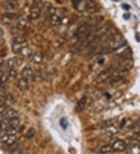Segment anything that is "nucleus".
I'll list each match as a JSON object with an SVG mask.
<instances>
[{
    "label": "nucleus",
    "mask_w": 140,
    "mask_h": 154,
    "mask_svg": "<svg viewBox=\"0 0 140 154\" xmlns=\"http://www.w3.org/2000/svg\"><path fill=\"white\" fill-rule=\"evenodd\" d=\"M121 35L119 34L118 33L115 34L114 36H113L112 37H111V40H110L109 42V48L111 50L113 49H116L117 48H119L120 47V43H121Z\"/></svg>",
    "instance_id": "nucleus-1"
},
{
    "label": "nucleus",
    "mask_w": 140,
    "mask_h": 154,
    "mask_svg": "<svg viewBox=\"0 0 140 154\" xmlns=\"http://www.w3.org/2000/svg\"><path fill=\"white\" fill-rule=\"evenodd\" d=\"M112 150L116 152H122L126 149L125 142L123 140H116L112 144Z\"/></svg>",
    "instance_id": "nucleus-2"
},
{
    "label": "nucleus",
    "mask_w": 140,
    "mask_h": 154,
    "mask_svg": "<svg viewBox=\"0 0 140 154\" xmlns=\"http://www.w3.org/2000/svg\"><path fill=\"white\" fill-rule=\"evenodd\" d=\"M134 65V62L133 60L128 58V59H125L119 65V69L118 70H123V71H128L133 67Z\"/></svg>",
    "instance_id": "nucleus-3"
},
{
    "label": "nucleus",
    "mask_w": 140,
    "mask_h": 154,
    "mask_svg": "<svg viewBox=\"0 0 140 154\" xmlns=\"http://www.w3.org/2000/svg\"><path fill=\"white\" fill-rule=\"evenodd\" d=\"M111 76V73L110 69L104 70V71L101 72V73H100L99 76L97 77L96 81L97 82V83H103V82L106 81Z\"/></svg>",
    "instance_id": "nucleus-4"
},
{
    "label": "nucleus",
    "mask_w": 140,
    "mask_h": 154,
    "mask_svg": "<svg viewBox=\"0 0 140 154\" xmlns=\"http://www.w3.org/2000/svg\"><path fill=\"white\" fill-rule=\"evenodd\" d=\"M33 75H34V72H33L32 69L30 65H27L26 67L23 68V71H22V76L23 78L26 79H33Z\"/></svg>",
    "instance_id": "nucleus-5"
},
{
    "label": "nucleus",
    "mask_w": 140,
    "mask_h": 154,
    "mask_svg": "<svg viewBox=\"0 0 140 154\" xmlns=\"http://www.w3.org/2000/svg\"><path fill=\"white\" fill-rule=\"evenodd\" d=\"M15 18V14L12 13H4L1 17V22L4 24H8L11 22L13 19Z\"/></svg>",
    "instance_id": "nucleus-6"
},
{
    "label": "nucleus",
    "mask_w": 140,
    "mask_h": 154,
    "mask_svg": "<svg viewBox=\"0 0 140 154\" xmlns=\"http://www.w3.org/2000/svg\"><path fill=\"white\" fill-rule=\"evenodd\" d=\"M41 14V9H39L38 7L33 6L31 7V9L30 10V17L32 20H36L40 16Z\"/></svg>",
    "instance_id": "nucleus-7"
},
{
    "label": "nucleus",
    "mask_w": 140,
    "mask_h": 154,
    "mask_svg": "<svg viewBox=\"0 0 140 154\" xmlns=\"http://www.w3.org/2000/svg\"><path fill=\"white\" fill-rule=\"evenodd\" d=\"M20 55L23 58H29L30 57H32L33 54H32V51H31V49L29 48V47L26 46L24 48L21 49L20 51Z\"/></svg>",
    "instance_id": "nucleus-8"
},
{
    "label": "nucleus",
    "mask_w": 140,
    "mask_h": 154,
    "mask_svg": "<svg viewBox=\"0 0 140 154\" xmlns=\"http://www.w3.org/2000/svg\"><path fill=\"white\" fill-rule=\"evenodd\" d=\"M3 117L5 118L6 119H11L13 118H16L17 117V112L13 109H11V108H9V109H6L5 111V112L3 113Z\"/></svg>",
    "instance_id": "nucleus-9"
},
{
    "label": "nucleus",
    "mask_w": 140,
    "mask_h": 154,
    "mask_svg": "<svg viewBox=\"0 0 140 154\" xmlns=\"http://www.w3.org/2000/svg\"><path fill=\"white\" fill-rule=\"evenodd\" d=\"M17 87H18L20 90H26L28 89V80L24 79V78H21L18 80L17 83Z\"/></svg>",
    "instance_id": "nucleus-10"
},
{
    "label": "nucleus",
    "mask_w": 140,
    "mask_h": 154,
    "mask_svg": "<svg viewBox=\"0 0 140 154\" xmlns=\"http://www.w3.org/2000/svg\"><path fill=\"white\" fill-rule=\"evenodd\" d=\"M86 97H83L81 98V99L78 101V104H77L76 107V111L79 112V113L83 111V110L84 109V107L86 106Z\"/></svg>",
    "instance_id": "nucleus-11"
},
{
    "label": "nucleus",
    "mask_w": 140,
    "mask_h": 154,
    "mask_svg": "<svg viewBox=\"0 0 140 154\" xmlns=\"http://www.w3.org/2000/svg\"><path fill=\"white\" fill-rule=\"evenodd\" d=\"M5 7L8 9H13L18 6V2L15 0H9L4 2Z\"/></svg>",
    "instance_id": "nucleus-12"
},
{
    "label": "nucleus",
    "mask_w": 140,
    "mask_h": 154,
    "mask_svg": "<svg viewBox=\"0 0 140 154\" xmlns=\"http://www.w3.org/2000/svg\"><path fill=\"white\" fill-rule=\"evenodd\" d=\"M8 123H9V127L16 128L19 126V125H20V119H19L18 117L13 118L9 119V121H8Z\"/></svg>",
    "instance_id": "nucleus-13"
},
{
    "label": "nucleus",
    "mask_w": 140,
    "mask_h": 154,
    "mask_svg": "<svg viewBox=\"0 0 140 154\" xmlns=\"http://www.w3.org/2000/svg\"><path fill=\"white\" fill-rule=\"evenodd\" d=\"M32 60L33 62L36 64H40L41 63L42 60H43V55L41 52H36L32 55Z\"/></svg>",
    "instance_id": "nucleus-14"
},
{
    "label": "nucleus",
    "mask_w": 140,
    "mask_h": 154,
    "mask_svg": "<svg viewBox=\"0 0 140 154\" xmlns=\"http://www.w3.org/2000/svg\"><path fill=\"white\" fill-rule=\"evenodd\" d=\"M103 17L101 16H97V17H94V18L91 19L90 20L86 23V25L90 26V27H94L95 25H97V23H99L100 21L102 20Z\"/></svg>",
    "instance_id": "nucleus-15"
},
{
    "label": "nucleus",
    "mask_w": 140,
    "mask_h": 154,
    "mask_svg": "<svg viewBox=\"0 0 140 154\" xmlns=\"http://www.w3.org/2000/svg\"><path fill=\"white\" fill-rule=\"evenodd\" d=\"M50 22L51 24L53 26H58L61 25V16H57L56 14H55L54 16H52L51 17H50Z\"/></svg>",
    "instance_id": "nucleus-16"
},
{
    "label": "nucleus",
    "mask_w": 140,
    "mask_h": 154,
    "mask_svg": "<svg viewBox=\"0 0 140 154\" xmlns=\"http://www.w3.org/2000/svg\"><path fill=\"white\" fill-rule=\"evenodd\" d=\"M104 129L105 131H106V134L108 135H115V134H117V133L118 132V129L114 125L111 126V127H108V128H104Z\"/></svg>",
    "instance_id": "nucleus-17"
},
{
    "label": "nucleus",
    "mask_w": 140,
    "mask_h": 154,
    "mask_svg": "<svg viewBox=\"0 0 140 154\" xmlns=\"http://www.w3.org/2000/svg\"><path fill=\"white\" fill-rule=\"evenodd\" d=\"M13 44H24L26 42V38L23 36H16L13 39Z\"/></svg>",
    "instance_id": "nucleus-18"
},
{
    "label": "nucleus",
    "mask_w": 140,
    "mask_h": 154,
    "mask_svg": "<svg viewBox=\"0 0 140 154\" xmlns=\"http://www.w3.org/2000/svg\"><path fill=\"white\" fill-rule=\"evenodd\" d=\"M114 123V120H107V121H103L102 123L100 124V127L102 128H108V127H111V126L113 125V124Z\"/></svg>",
    "instance_id": "nucleus-19"
},
{
    "label": "nucleus",
    "mask_w": 140,
    "mask_h": 154,
    "mask_svg": "<svg viewBox=\"0 0 140 154\" xmlns=\"http://www.w3.org/2000/svg\"><path fill=\"white\" fill-rule=\"evenodd\" d=\"M27 27V21L24 19H20L17 23V27L18 30H23L24 28H26Z\"/></svg>",
    "instance_id": "nucleus-20"
},
{
    "label": "nucleus",
    "mask_w": 140,
    "mask_h": 154,
    "mask_svg": "<svg viewBox=\"0 0 140 154\" xmlns=\"http://www.w3.org/2000/svg\"><path fill=\"white\" fill-rule=\"evenodd\" d=\"M26 47L25 43L24 44H13V50L14 52H20L21 49Z\"/></svg>",
    "instance_id": "nucleus-21"
},
{
    "label": "nucleus",
    "mask_w": 140,
    "mask_h": 154,
    "mask_svg": "<svg viewBox=\"0 0 140 154\" xmlns=\"http://www.w3.org/2000/svg\"><path fill=\"white\" fill-rule=\"evenodd\" d=\"M36 135V131H35L34 128H30L29 130L27 131V132L26 134V137L28 139H32L34 138Z\"/></svg>",
    "instance_id": "nucleus-22"
},
{
    "label": "nucleus",
    "mask_w": 140,
    "mask_h": 154,
    "mask_svg": "<svg viewBox=\"0 0 140 154\" xmlns=\"http://www.w3.org/2000/svg\"><path fill=\"white\" fill-rule=\"evenodd\" d=\"M111 151L113 150H112L111 146H110V145H106V146H104L100 148V153H110Z\"/></svg>",
    "instance_id": "nucleus-23"
},
{
    "label": "nucleus",
    "mask_w": 140,
    "mask_h": 154,
    "mask_svg": "<svg viewBox=\"0 0 140 154\" xmlns=\"http://www.w3.org/2000/svg\"><path fill=\"white\" fill-rule=\"evenodd\" d=\"M17 138H16V135H9V138H8V140H7L6 143L8 145H13L15 142H16Z\"/></svg>",
    "instance_id": "nucleus-24"
},
{
    "label": "nucleus",
    "mask_w": 140,
    "mask_h": 154,
    "mask_svg": "<svg viewBox=\"0 0 140 154\" xmlns=\"http://www.w3.org/2000/svg\"><path fill=\"white\" fill-rule=\"evenodd\" d=\"M6 134L8 135H16V133H17V131H16V128H11V127H9V128H6Z\"/></svg>",
    "instance_id": "nucleus-25"
},
{
    "label": "nucleus",
    "mask_w": 140,
    "mask_h": 154,
    "mask_svg": "<svg viewBox=\"0 0 140 154\" xmlns=\"http://www.w3.org/2000/svg\"><path fill=\"white\" fill-rule=\"evenodd\" d=\"M33 79H34L35 81L39 82L41 80V75L40 73V72L38 71H36V72H34V75H33Z\"/></svg>",
    "instance_id": "nucleus-26"
},
{
    "label": "nucleus",
    "mask_w": 140,
    "mask_h": 154,
    "mask_svg": "<svg viewBox=\"0 0 140 154\" xmlns=\"http://www.w3.org/2000/svg\"><path fill=\"white\" fill-rule=\"evenodd\" d=\"M48 14L50 17H51L52 16H54L55 14H56V9L54 6H49L48 9Z\"/></svg>",
    "instance_id": "nucleus-27"
},
{
    "label": "nucleus",
    "mask_w": 140,
    "mask_h": 154,
    "mask_svg": "<svg viewBox=\"0 0 140 154\" xmlns=\"http://www.w3.org/2000/svg\"><path fill=\"white\" fill-rule=\"evenodd\" d=\"M8 77H9L8 74L6 73V72H3V74H2V76H1V78H0V83L3 84L6 83L7 82V80H8Z\"/></svg>",
    "instance_id": "nucleus-28"
},
{
    "label": "nucleus",
    "mask_w": 140,
    "mask_h": 154,
    "mask_svg": "<svg viewBox=\"0 0 140 154\" xmlns=\"http://www.w3.org/2000/svg\"><path fill=\"white\" fill-rule=\"evenodd\" d=\"M6 65L9 69L14 68V65H15V64H14V58H9V60L6 62Z\"/></svg>",
    "instance_id": "nucleus-29"
},
{
    "label": "nucleus",
    "mask_w": 140,
    "mask_h": 154,
    "mask_svg": "<svg viewBox=\"0 0 140 154\" xmlns=\"http://www.w3.org/2000/svg\"><path fill=\"white\" fill-rule=\"evenodd\" d=\"M9 76L13 77V78H15L17 76V71L15 68H13V69H10L9 71Z\"/></svg>",
    "instance_id": "nucleus-30"
},
{
    "label": "nucleus",
    "mask_w": 140,
    "mask_h": 154,
    "mask_svg": "<svg viewBox=\"0 0 140 154\" xmlns=\"http://www.w3.org/2000/svg\"><path fill=\"white\" fill-rule=\"evenodd\" d=\"M23 62V58H18V57L14 58V64H15L16 66H20V65H22Z\"/></svg>",
    "instance_id": "nucleus-31"
},
{
    "label": "nucleus",
    "mask_w": 140,
    "mask_h": 154,
    "mask_svg": "<svg viewBox=\"0 0 140 154\" xmlns=\"http://www.w3.org/2000/svg\"><path fill=\"white\" fill-rule=\"evenodd\" d=\"M121 96H122V92H121V91H117L116 93L112 96V99H113V100H116V99L119 98L120 97H121Z\"/></svg>",
    "instance_id": "nucleus-32"
},
{
    "label": "nucleus",
    "mask_w": 140,
    "mask_h": 154,
    "mask_svg": "<svg viewBox=\"0 0 140 154\" xmlns=\"http://www.w3.org/2000/svg\"><path fill=\"white\" fill-rule=\"evenodd\" d=\"M60 125L62 126V128H64L65 129V128H67V126H68L67 120H66L65 118H62V120H61V121H60Z\"/></svg>",
    "instance_id": "nucleus-33"
},
{
    "label": "nucleus",
    "mask_w": 140,
    "mask_h": 154,
    "mask_svg": "<svg viewBox=\"0 0 140 154\" xmlns=\"http://www.w3.org/2000/svg\"><path fill=\"white\" fill-rule=\"evenodd\" d=\"M6 100H9V102L12 103V104H14V103H15V98H14L13 96L12 95V94H10V93L6 96Z\"/></svg>",
    "instance_id": "nucleus-34"
},
{
    "label": "nucleus",
    "mask_w": 140,
    "mask_h": 154,
    "mask_svg": "<svg viewBox=\"0 0 140 154\" xmlns=\"http://www.w3.org/2000/svg\"><path fill=\"white\" fill-rule=\"evenodd\" d=\"M21 153H22V149L18 147V148H16V149H13L10 154H21Z\"/></svg>",
    "instance_id": "nucleus-35"
},
{
    "label": "nucleus",
    "mask_w": 140,
    "mask_h": 154,
    "mask_svg": "<svg viewBox=\"0 0 140 154\" xmlns=\"http://www.w3.org/2000/svg\"><path fill=\"white\" fill-rule=\"evenodd\" d=\"M6 110V108L4 104L0 105V113H1V114H3ZM2 115H3V114H2Z\"/></svg>",
    "instance_id": "nucleus-36"
},
{
    "label": "nucleus",
    "mask_w": 140,
    "mask_h": 154,
    "mask_svg": "<svg viewBox=\"0 0 140 154\" xmlns=\"http://www.w3.org/2000/svg\"><path fill=\"white\" fill-rule=\"evenodd\" d=\"M125 125H126V119L124 118L122 121H121V124H120V128H122L125 127Z\"/></svg>",
    "instance_id": "nucleus-37"
},
{
    "label": "nucleus",
    "mask_w": 140,
    "mask_h": 154,
    "mask_svg": "<svg viewBox=\"0 0 140 154\" xmlns=\"http://www.w3.org/2000/svg\"><path fill=\"white\" fill-rule=\"evenodd\" d=\"M123 17L125 19V20H129V19H130V17H131L130 13H125L123 15Z\"/></svg>",
    "instance_id": "nucleus-38"
},
{
    "label": "nucleus",
    "mask_w": 140,
    "mask_h": 154,
    "mask_svg": "<svg viewBox=\"0 0 140 154\" xmlns=\"http://www.w3.org/2000/svg\"><path fill=\"white\" fill-rule=\"evenodd\" d=\"M122 6H123V9H126V10H128V9H130V6H128L127 4H123L122 5Z\"/></svg>",
    "instance_id": "nucleus-39"
},
{
    "label": "nucleus",
    "mask_w": 140,
    "mask_h": 154,
    "mask_svg": "<svg viewBox=\"0 0 140 154\" xmlns=\"http://www.w3.org/2000/svg\"><path fill=\"white\" fill-rule=\"evenodd\" d=\"M104 61H105L104 58H102L101 59H100V60H99V62H99V64H100V65H103V64H104Z\"/></svg>",
    "instance_id": "nucleus-40"
},
{
    "label": "nucleus",
    "mask_w": 140,
    "mask_h": 154,
    "mask_svg": "<svg viewBox=\"0 0 140 154\" xmlns=\"http://www.w3.org/2000/svg\"><path fill=\"white\" fill-rule=\"evenodd\" d=\"M3 119H4V117H3V115H2V114L0 113V121H2Z\"/></svg>",
    "instance_id": "nucleus-41"
},
{
    "label": "nucleus",
    "mask_w": 140,
    "mask_h": 154,
    "mask_svg": "<svg viewBox=\"0 0 140 154\" xmlns=\"http://www.w3.org/2000/svg\"><path fill=\"white\" fill-rule=\"evenodd\" d=\"M2 35H3V30H2V29L0 28V37H1V36H2Z\"/></svg>",
    "instance_id": "nucleus-42"
},
{
    "label": "nucleus",
    "mask_w": 140,
    "mask_h": 154,
    "mask_svg": "<svg viewBox=\"0 0 140 154\" xmlns=\"http://www.w3.org/2000/svg\"><path fill=\"white\" fill-rule=\"evenodd\" d=\"M2 65H3V61L0 59V68L2 67Z\"/></svg>",
    "instance_id": "nucleus-43"
},
{
    "label": "nucleus",
    "mask_w": 140,
    "mask_h": 154,
    "mask_svg": "<svg viewBox=\"0 0 140 154\" xmlns=\"http://www.w3.org/2000/svg\"><path fill=\"white\" fill-rule=\"evenodd\" d=\"M2 130V122L0 121V131Z\"/></svg>",
    "instance_id": "nucleus-44"
},
{
    "label": "nucleus",
    "mask_w": 140,
    "mask_h": 154,
    "mask_svg": "<svg viewBox=\"0 0 140 154\" xmlns=\"http://www.w3.org/2000/svg\"><path fill=\"white\" fill-rule=\"evenodd\" d=\"M139 135H140V130H139Z\"/></svg>",
    "instance_id": "nucleus-45"
}]
</instances>
